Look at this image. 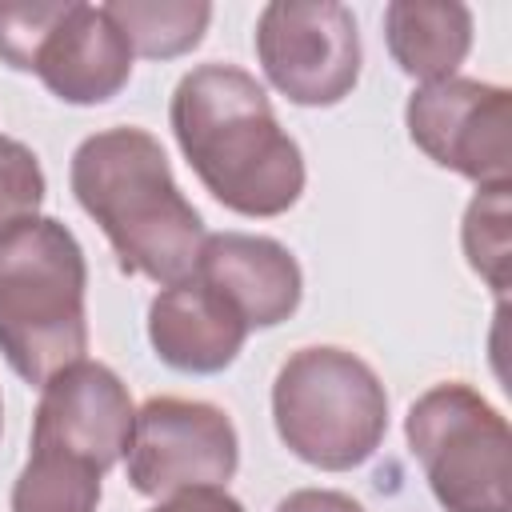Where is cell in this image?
I'll return each mask as SVG.
<instances>
[{
  "instance_id": "obj_2",
  "label": "cell",
  "mask_w": 512,
  "mask_h": 512,
  "mask_svg": "<svg viewBox=\"0 0 512 512\" xmlns=\"http://www.w3.org/2000/svg\"><path fill=\"white\" fill-rule=\"evenodd\" d=\"M68 184L128 276L168 288L196 272L208 232L152 132L128 124L92 132L72 152Z\"/></svg>"
},
{
  "instance_id": "obj_21",
  "label": "cell",
  "mask_w": 512,
  "mask_h": 512,
  "mask_svg": "<svg viewBox=\"0 0 512 512\" xmlns=\"http://www.w3.org/2000/svg\"><path fill=\"white\" fill-rule=\"evenodd\" d=\"M0 432H4V400H0Z\"/></svg>"
},
{
  "instance_id": "obj_3",
  "label": "cell",
  "mask_w": 512,
  "mask_h": 512,
  "mask_svg": "<svg viewBox=\"0 0 512 512\" xmlns=\"http://www.w3.org/2000/svg\"><path fill=\"white\" fill-rule=\"evenodd\" d=\"M88 260L56 216H32L0 236V352L8 368L44 384L88 352Z\"/></svg>"
},
{
  "instance_id": "obj_1",
  "label": "cell",
  "mask_w": 512,
  "mask_h": 512,
  "mask_svg": "<svg viewBox=\"0 0 512 512\" xmlns=\"http://www.w3.org/2000/svg\"><path fill=\"white\" fill-rule=\"evenodd\" d=\"M172 136L200 184L236 216H280L304 192L300 144L280 128L264 84L236 64H200L168 104Z\"/></svg>"
},
{
  "instance_id": "obj_18",
  "label": "cell",
  "mask_w": 512,
  "mask_h": 512,
  "mask_svg": "<svg viewBox=\"0 0 512 512\" xmlns=\"http://www.w3.org/2000/svg\"><path fill=\"white\" fill-rule=\"evenodd\" d=\"M68 0H0V60L16 72H32V60L64 16Z\"/></svg>"
},
{
  "instance_id": "obj_14",
  "label": "cell",
  "mask_w": 512,
  "mask_h": 512,
  "mask_svg": "<svg viewBox=\"0 0 512 512\" xmlns=\"http://www.w3.org/2000/svg\"><path fill=\"white\" fill-rule=\"evenodd\" d=\"M100 8L124 32L132 56L148 60H172L192 52L212 20V4L204 0H108Z\"/></svg>"
},
{
  "instance_id": "obj_20",
  "label": "cell",
  "mask_w": 512,
  "mask_h": 512,
  "mask_svg": "<svg viewBox=\"0 0 512 512\" xmlns=\"http://www.w3.org/2000/svg\"><path fill=\"white\" fill-rule=\"evenodd\" d=\"M276 512H364V504L336 488H296L276 504Z\"/></svg>"
},
{
  "instance_id": "obj_10",
  "label": "cell",
  "mask_w": 512,
  "mask_h": 512,
  "mask_svg": "<svg viewBox=\"0 0 512 512\" xmlns=\"http://www.w3.org/2000/svg\"><path fill=\"white\" fill-rule=\"evenodd\" d=\"M32 72L44 88L76 108L112 100L132 76V48L104 8L68 0L64 16L44 36Z\"/></svg>"
},
{
  "instance_id": "obj_13",
  "label": "cell",
  "mask_w": 512,
  "mask_h": 512,
  "mask_svg": "<svg viewBox=\"0 0 512 512\" xmlns=\"http://www.w3.org/2000/svg\"><path fill=\"white\" fill-rule=\"evenodd\" d=\"M384 44L404 76L420 84L448 80L472 52V8L460 0H392Z\"/></svg>"
},
{
  "instance_id": "obj_9",
  "label": "cell",
  "mask_w": 512,
  "mask_h": 512,
  "mask_svg": "<svg viewBox=\"0 0 512 512\" xmlns=\"http://www.w3.org/2000/svg\"><path fill=\"white\" fill-rule=\"evenodd\" d=\"M128 384L100 360H76L40 384L32 412V448L96 468L100 476L124 460L132 440Z\"/></svg>"
},
{
  "instance_id": "obj_17",
  "label": "cell",
  "mask_w": 512,
  "mask_h": 512,
  "mask_svg": "<svg viewBox=\"0 0 512 512\" xmlns=\"http://www.w3.org/2000/svg\"><path fill=\"white\" fill-rule=\"evenodd\" d=\"M44 192H48V180L36 152L16 136H0V236L40 216Z\"/></svg>"
},
{
  "instance_id": "obj_12",
  "label": "cell",
  "mask_w": 512,
  "mask_h": 512,
  "mask_svg": "<svg viewBox=\"0 0 512 512\" xmlns=\"http://www.w3.org/2000/svg\"><path fill=\"white\" fill-rule=\"evenodd\" d=\"M244 316L212 292L200 276H188L180 284H168L148 304V344L152 352L188 376H212L224 372L244 340H248Z\"/></svg>"
},
{
  "instance_id": "obj_19",
  "label": "cell",
  "mask_w": 512,
  "mask_h": 512,
  "mask_svg": "<svg viewBox=\"0 0 512 512\" xmlns=\"http://www.w3.org/2000/svg\"><path fill=\"white\" fill-rule=\"evenodd\" d=\"M148 512H244V504L224 488H184V492L164 496Z\"/></svg>"
},
{
  "instance_id": "obj_6",
  "label": "cell",
  "mask_w": 512,
  "mask_h": 512,
  "mask_svg": "<svg viewBox=\"0 0 512 512\" xmlns=\"http://www.w3.org/2000/svg\"><path fill=\"white\" fill-rule=\"evenodd\" d=\"M256 60L300 108H332L360 80V28L336 0H272L256 16Z\"/></svg>"
},
{
  "instance_id": "obj_11",
  "label": "cell",
  "mask_w": 512,
  "mask_h": 512,
  "mask_svg": "<svg viewBox=\"0 0 512 512\" xmlns=\"http://www.w3.org/2000/svg\"><path fill=\"white\" fill-rule=\"evenodd\" d=\"M212 292H220L248 328L284 324L304 296V276L296 256L272 240L252 232H216L204 240L196 272Z\"/></svg>"
},
{
  "instance_id": "obj_16",
  "label": "cell",
  "mask_w": 512,
  "mask_h": 512,
  "mask_svg": "<svg viewBox=\"0 0 512 512\" xmlns=\"http://www.w3.org/2000/svg\"><path fill=\"white\" fill-rule=\"evenodd\" d=\"M508 184H484L476 188L468 212H464V256L472 264V272H480L488 280L492 292H508V256H512V232H508Z\"/></svg>"
},
{
  "instance_id": "obj_7",
  "label": "cell",
  "mask_w": 512,
  "mask_h": 512,
  "mask_svg": "<svg viewBox=\"0 0 512 512\" xmlns=\"http://www.w3.org/2000/svg\"><path fill=\"white\" fill-rule=\"evenodd\" d=\"M236 464L240 440L224 408L184 396H152L136 408L124 468L140 496L164 500L184 488H224Z\"/></svg>"
},
{
  "instance_id": "obj_15",
  "label": "cell",
  "mask_w": 512,
  "mask_h": 512,
  "mask_svg": "<svg viewBox=\"0 0 512 512\" xmlns=\"http://www.w3.org/2000/svg\"><path fill=\"white\" fill-rule=\"evenodd\" d=\"M100 472L56 456V452H28L12 484V512H96L100 508Z\"/></svg>"
},
{
  "instance_id": "obj_8",
  "label": "cell",
  "mask_w": 512,
  "mask_h": 512,
  "mask_svg": "<svg viewBox=\"0 0 512 512\" xmlns=\"http://www.w3.org/2000/svg\"><path fill=\"white\" fill-rule=\"evenodd\" d=\"M412 144L440 168L484 184L512 176V92L472 76L420 84L404 104Z\"/></svg>"
},
{
  "instance_id": "obj_5",
  "label": "cell",
  "mask_w": 512,
  "mask_h": 512,
  "mask_svg": "<svg viewBox=\"0 0 512 512\" xmlns=\"http://www.w3.org/2000/svg\"><path fill=\"white\" fill-rule=\"evenodd\" d=\"M404 436L444 512H512V432L472 384L444 380L416 396Z\"/></svg>"
},
{
  "instance_id": "obj_4",
  "label": "cell",
  "mask_w": 512,
  "mask_h": 512,
  "mask_svg": "<svg viewBox=\"0 0 512 512\" xmlns=\"http://www.w3.org/2000/svg\"><path fill=\"white\" fill-rule=\"evenodd\" d=\"M272 424L304 464L348 472L384 444L388 392L356 352L336 344L300 348L272 380Z\"/></svg>"
}]
</instances>
